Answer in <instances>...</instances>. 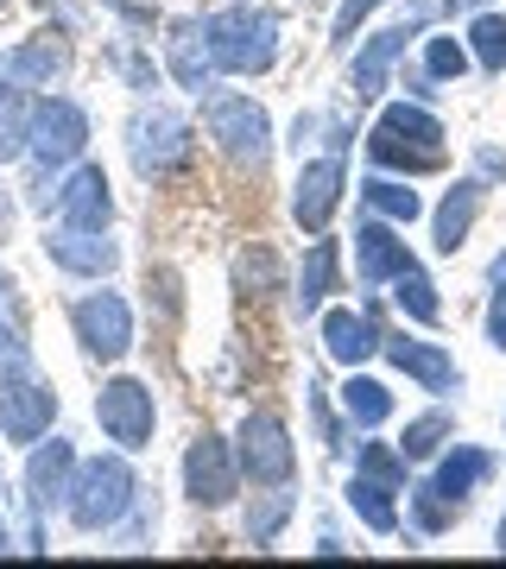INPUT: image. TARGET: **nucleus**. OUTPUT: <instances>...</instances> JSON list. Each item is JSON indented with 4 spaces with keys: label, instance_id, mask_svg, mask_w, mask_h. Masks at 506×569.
Segmentation results:
<instances>
[{
    "label": "nucleus",
    "instance_id": "1",
    "mask_svg": "<svg viewBox=\"0 0 506 569\" xmlns=\"http://www.w3.org/2000/svg\"><path fill=\"white\" fill-rule=\"evenodd\" d=\"M367 152L380 164H393V171H437V164H444V127H437V114H425V108L393 102L380 114V127H374Z\"/></svg>",
    "mask_w": 506,
    "mask_h": 569
},
{
    "label": "nucleus",
    "instance_id": "2",
    "mask_svg": "<svg viewBox=\"0 0 506 569\" xmlns=\"http://www.w3.org/2000/svg\"><path fill=\"white\" fill-rule=\"evenodd\" d=\"M209 26V51H216V70H235V77H260L279 58V20L272 13H222Z\"/></svg>",
    "mask_w": 506,
    "mask_h": 569
},
{
    "label": "nucleus",
    "instance_id": "3",
    "mask_svg": "<svg viewBox=\"0 0 506 569\" xmlns=\"http://www.w3.org/2000/svg\"><path fill=\"white\" fill-rule=\"evenodd\" d=\"M127 507H133V468L121 456H96V462L77 468V481H70V519L82 531L115 526Z\"/></svg>",
    "mask_w": 506,
    "mask_h": 569
},
{
    "label": "nucleus",
    "instance_id": "4",
    "mask_svg": "<svg viewBox=\"0 0 506 569\" xmlns=\"http://www.w3.org/2000/svg\"><path fill=\"white\" fill-rule=\"evenodd\" d=\"M202 121H209V140L222 146L235 164H266L272 121H266L260 102H247V96H216V102L202 108Z\"/></svg>",
    "mask_w": 506,
    "mask_h": 569
},
{
    "label": "nucleus",
    "instance_id": "5",
    "mask_svg": "<svg viewBox=\"0 0 506 569\" xmlns=\"http://www.w3.org/2000/svg\"><path fill=\"white\" fill-rule=\"evenodd\" d=\"M291 468H298V456H291V430H285V418H272V411H247V425H241V475H254V488H285Z\"/></svg>",
    "mask_w": 506,
    "mask_h": 569
},
{
    "label": "nucleus",
    "instance_id": "6",
    "mask_svg": "<svg viewBox=\"0 0 506 569\" xmlns=\"http://www.w3.org/2000/svg\"><path fill=\"white\" fill-rule=\"evenodd\" d=\"M70 323H77V342L96 355V361H121L127 348H133V310L115 298V291H96V298H82L70 310Z\"/></svg>",
    "mask_w": 506,
    "mask_h": 569
},
{
    "label": "nucleus",
    "instance_id": "7",
    "mask_svg": "<svg viewBox=\"0 0 506 569\" xmlns=\"http://www.w3.org/2000/svg\"><path fill=\"white\" fill-rule=\"evenodd\" d=\"M58 418V392L20 373V380H0V437L7 443H39L44 430Z\"/></svg>",
    "mask_w": 506,
    "mask_h": 569
},
{
    "label": "nucleus",
    "instance_id": "8",
    "mask_svg": "<svg viewBox=\"0 0 506 569\" xmlns=\"http://www.w3.org/2000/svg\"><path fill=\"white\" fill-rule=\"evenodd\" d=\"M183 488L197 507H228L235 488H241V462H235V449L222 437H197L190 456H183Z\"/></svg>",
    "mask_w": 506,
    "mask_h": 569
},
{
    "label": "nucleus",
    "instance_id": "9",
    "mask_svg": "<svg viewBox=\"0 0 506 569\" xmlns=\"http://www.w3.org/2000/svg\"><path fill=\"white\" fill-rule=\"evenodd\" d=\"M89 146V121H82L77 102H63V96H51V102L32 108V140H26V152L39 164H70Z\"/></svg>",
    "mask_w": 506,
    "mask_h": 569
},
{
    "label": "nucleus",
    "instance_id": "10",
    "mask_svg": "<svg viewBox=\"0 0 506 569\" xmlns=\"http://www.w3.org/2000/svg\"><path fill=\"white\" fill-rule=\"evenodd\" d=\"M96 418H101V430H108L121 449H146V443H152V392H146L140 380H108L101 399H96Z\"/></svg>",
    "mask_w": 506,
    "mask_h": 569
},
{
    "label": "nucleus",
    "instance_id": "11",
    "mask_svg": "<svg viewBox=\"0 0 506 569\" xmlns=\"http://www.w3.org/2000/svg\"><path fill=\"white\" fill-rule=\"evenodd\" d=\"M127 133H133V164H140L146 178H165V171H178V164L190 159V127H183L178 114H165V108L140 114Z\"/></svg>",
    "mask_w": 506,
    "mask_h": 569
},
{
    "label": "nucleus",
    "instance_id": "12",
    "mask_svg": "<svg viewBox=\"0 0 506 569\" xmlns=\"http://www.w3.org/2000/svg\"><path fill=\"white\" fill-rule=\"evenodd\" d=\"M336 209H343V159L304 164V171H298V190H291V216H298V228L324 234Z\"/></svg>",
    "mask_w": 506,
    "mask_h": 569
},
{
    "label": "nucleus",
    "instance_id": "13",
    "mask_svg": "<svg viewBox=\"0 0 506 569\" xmlns=\"http://www.w3.org/2000/svg\"><path fill=\"white\" fill-rule=\"evenodd\" d=\"M44 253L63 266V272H82V279H101V272H115V241H101V228H70L63 222L51 241H44Z\"/></svg>",
    "mask_w": 506,
    "mask_h": 569
},
{
    "label": "nucleus",
    "instance_id": "14",
    "mask_svg": "<svg viewBox=\"0 0 506 569\" xmlns=\"http://www.w3.org/2000/svg\"><path fill=\"white\" fill-rule=\"evenodd\" d=\"M58 216L70 228H108L115 216V197H108V178H101V164H82L77 178L58 190Z\"/></svg>",
    "mask_w": 506,
    "mask_h": 569
},
{
    "label": "nucleus",
    "instance_id": "15",
    "mask_svg": "<svg viewBox=\"0 0 506 569\" xmlns=\"http://www.w3.org/2000/svg\"><path fill=\"white\" fill-rule=\"evenodd\" d=\"M70 468H77V449L63 443V437H51V449L32 456V468H26V500H32V512H51V500L70 493Z\"/></svg>",
    "mask_w": 506,
    "mask_h": 569
},
{
    "label": "nucleus",
    "instance_id": "16",
    "mask_svg": "<svg viewBox=\"0 0 506 569\" xmlns=\"http://www.w3.org/2000/svg\"><path fill=\"white\" fill-rule=\"evenodd\" d=\"M380 348H386V361L399 367V373H411L418 387H430V392L456 387V361H449L437 342H405V336H393V342H380Z\"/></svg>",
    "mask_w": 506,
    "mask_h": 569
},
{
    "label": "nucleus",
    "instance_id": "17",
    "mask_svg": "<svg viewBox=\"0 0 506 569\" xmlns=\"http://www.w3.org/2000/svg\"><path fill=\"white\" fill-rule=\"evenodd\" d=\"M324 348H329L343 367H361L367 355L380 348V329L367 323L361 310H329V317H324Z\"/></svg>",
    "mask_w": 506,
    "mask_h": 569
},
{
    "label": "nucleus",
    "instance_id": "18",
    "mask_svg": "<svg viewBox=\"0 0 506 569\" xmlns=\"http://www.w3.org/2000/svg\"><path fill=\"white\" fill-rule=\"evenodd\" d=\"M355 260H361V279L367 284H380V279H399L405 266H411V253H405V241L393 234V228H361L355 234Z\"/></svg>",
    "mask_w": 506,
    "mask_h": 569
},
{
    "label": "nucleus",
    "instance_id": "19",
    "mask_svg": "<svg viewBox=\"0 0 506 569\" xmlns=\"http://www.w3.org/2000/svg\"><path fill=\"white\" fill-rule=\"evenodd\" d=\"M63 63H70V51H63L58 39H39V44L7 51V58H0V77L7 82H44V89H51V77H63Z\"/></svg>",
    "mask_w": 506,
    "mask_h": 569
},
{
    "label": "nucleus",
    "instance_id": "20",
    "mask_svg": "<svg viewBox=\"0 0 506 569\" xmlns=\"http://www.w3.org/2000/svg\"><path fill=\"white\" fill-rule=\"evenodd\" d=\"M216 70V51H209V26H178V39H171V77L183 89H202Z\"/></svg>",
    "mask_w": 506,
    "mask_h": 569
},
{
    "label": "nucleus",
    "instance_id": "21",
    "mask_svg": "<svg viewBox=\"0 0 506 569\" xmlns=\"http://www.w3.org/2000/svg\"><path fill=\"white\" fill-rule=\"evenodd\" d=\"M405 39H411V26H393V32H380V39H367V51L355 58V96H380L386 63L405 51Z\"/></svg>",
    "mask_w": 506,
    "mask_h": 569
},
{
    "label": "nucleus",
    "instance_id": "22",
    "mask_svg": "<svg viewBox=\"0 0 506 569\" xmlns=\"http://www.w3.org/2000/svg\"><path fill=\"white\" fill-rule=\"evenodd\" d=\"M475 209H482V183H456V190H449V203L437 209V247H444V253L463 247V234L475 228Z\"/></svg>",
    "mask_w": 506,
    "mask_h": 569
},
{
    "label": "nucleus",
    "instance_id": "23",
    "mask_svg": "<svg viewBox=\"0 0 506 569\" xmlns=\"http://www.w3.org/2000/svg\"><path fill=\"white\" fill-rule=\"evenodd\" d=\"M482 475H487V456H482V449H456V456L437 468V481H430V488L444 493V500H456V507H463L468 493H475V481H482Z\"/></svg>",
    "mask_w": 506,
    "mask_h": 569
},
{
    "label": "nucleus",
    "instance_id": "24",
    "mask_svg": "<svg viewBox=\"0 0 506 569\" xmlns=\"http://www.w3.org/2000/svg\"><path fill=\"white\" fill-rule=\"evenodd\" d=\"M343 411L348 418H355V425H386V418H393V392L380 387V380H361V373H355V380H348L343 387Z\"/></svg>",
    "mask_w": 506,
    "mask_h": 569
},
{
    "label": "nucleus",
    "instance_id": "25",
    "mask_svg": "<svg viewBox=\"0 0 506 569\" xmlns=\"http://www.w3.org/2000/svg\"><path fill=\"white\" fill-rule=\"evenodd\" d=\"M329 284H336V241H317L310 260H304V272H298V305L317 310L329 298Z\"/></svg>",
    "mask_w": 506,
    "mask_h": 569
},
{
    "label": "nucleus",
    "instance_id": "26",
    "mask_svg": "<svg viewBox=\"0 0 506 569\" xmlns=\"http://www.w3.org/2000/svg\"><path fill=\"white\" fill-rule=\"evenodd\" d=\"M26 140H32V108L20 89H0V159L26 152Z\"/></svg>",
    "mask_w": 506,
    "mask_h": 569
},
{
    "label": "nucleus",
    "instance_id": "27",
    "mask_svg": "<svg viewBox=\"0 0 506 569\" xmlns=\"http://www.w3.org/2000/svg\"><path fill=\"white\" fill-rule=\"evenodd\" d=\"M367 209H380L386 222H418V216H425L418 190H405V183H393V178H374V183H367Z\"/></svg>",
    "mask_w": 506,
    "mask_h": 569
},
{
    "label": "nucleus",
    "instance_id": "28",
    "mask_svg": "<svg viewBox=\"0 0 506 569\" xmlns=\"http://www.w3.org/2000/svg\"><path fill=\"white\" fill-rule=\"evenodd\" d=\"M393 284H399L393 298H399V310L411 317V323H437V291H430V279L418 272V266H405Z\"/></svg>",
    "mask_w": 506,
    "mask_h": 569
},
{
    "label": "nucleus",
    "instance_id": "29",
    "mask_svg": "<svg viewBox=\"0 0 506 569\" xmlns=\"http://www.w3.org/2000/svg\"><path fill=\"white\" fill-rule=\"evenodd\" d=\"M235 284H241L247 298H266V291L279 284V260H272V247H247L241 260H235Z\"/></svg>",
    "mask_w": 506,
    "mask_h": 569
},
{
    "label": "nucleus",
    "instance_id": "30",
    "mask_svg": "<svg viewBox=\"0 0 506 569\" xmlns=\"http://www.w3.org/2000/svg\"><path fill=\"white\" fill-rule=\"evenodd\" d=\"M348 507L361 512V519H367L374 531H393V526H399V512H393V500H386V488H380V481H367V475L355 481V488H348Z\"/></svg>",
    "mask_w": 506,
    "mask_h": 569
},
{
    "label": "nucleus",
    "instance_id": "31",
    "mask_svg": "<svg viewBox=\"0 0 506 569\" xmlns=\"http://www.w3.org/2000/svg\"><path fill=\"white\" fill-rule=\"evenodd\" d=\"M468 39H475L482 70H494V77H500V70H506V20H500V13H482V20L468 26Z\"/></svg>",
    "mask_w": 506,
    "mask_h": 569
},
{
    "label": "nucleus",
    "instance_id": "32",
    "mask_svg": "<svg viewBox=\"0 0 506 569\" xmlns=\"http://www.w3.org/2000/svg\"><path fill=\"white\" fill-rule=\"evenodd\" d=\"M444 437H449V418H418V425H405V443H399V456L405 462H430L437 449H444Z\"/></svg>",
    "mask_w": 506,
    "mask_h": 569
},
{
    "label": "nucleus",
    "instance_id": "33",
    "mask_svg": "<svg viewBox=\"0 0 506 569\" xmlns=\"http://www.w3.org/2000/svg\"><path fill=\"white\" fill-rule=\"evenodd\" d=\"M361 475L367 481H380V488H399L405 481V456L386 443H361Z\"/></svg>",
    "mask_w": 506,
    "mask_h": 569
},
{
    "label": "nucleus",
    "instance_id": "34",
    "mask_svg": "<svg viewBox=\"0 0 506 569\" xmlns=\"http://www.w3.org/2000/svg\"><path fill=\"white\" fill-rule=\"evenodd\" d=\"M425 70H430V77H463V70H468V51H463L456 39H430V44H425Z\"/></svg>",
    "mask_w": 506,
    "mask_h": 569
},
{
    "label": "nucleus",
    "instance_id": "35",
    "mask_svg": "<svg viewBox=\"0 0 506 569\" xmlns=\"http://www.w3.org/2000/svg\"><path fill=\"white\" fill-rule=\"evenodd\" d=\"M411 507H418V526L425 531H444L449 512H456V500H444L437 488H411Z\"/></svg>",
    "mask_w": 506,
    "mask_h": 569
},
{
    "label": "nucleus",
    "instance_id": "36",
    "mask_svg": "<svg viewBox=\"0 0 506 569\" xmlns=\"http://www.w3.org/2000/svg\"><path fill=\"white\" fill-rule=\"evenodd\" d=\"M20 373H32V355H26V342L13 329L0 323V380H20Z\"/></svg>",
    "mask_w": 506,
    "mask_h": 569
},
{
    "label": "nucleus",
    "instance_id": "37",
    "mask_svg": "<svg viewBox=\"0 0 506 569\" xmlns=\"http://www.w3.org/2000/svg\"><path fill=\"white\" fill-rule=\"evenodd\" d=\"M374 7H380V0H343V13H336V44L355 39V26H361L367 13H374Z\"/></svg>",
    "mask_w": 506,
    "mask_h": 569
},
{
    "label": "nucleus",
    "instance_id": "38",
    "mask_svg": "<svg viewBox=\"0 0 506 569\" xmlns=\"http://www.w3.org/2000/svg\"><path fill=\"white\" fill-rule=\"evenodd\" d=\"M279 519H285V500H266L260 512H247V531H254V545H266V538L279 531Z\"/></svg>",
    "mask_w": 506,
    "mask_h": 569
},
{
    "label": "nucleus",
    "instance_id": "39",
    "mask_svg": "<svg viewBox=\"0 0 506 569\" xmlns=\"http://www.w3.org/2000/svg\"><path fill=\"white\" fill-rule=\"evenodd\" d=\"M487 342L506 348V284L494 291V305H487Z\"/></svg>",
    "mask_w": 506,
    "mask_h": 569
},
{
    "label": "nucleus",
    "instance_id": "40",
    "mask_svg": "<svg viewBox=\"0 0 506 569\" xmlns=\"http://www.w3.org/2000/svg\"><path fill=\"white\" fill-rule=\"evenodd\" d=\"M500 550H506V519H500Z\"/></svg>",
    "mask_w": 506,
    "mask_h": 569
},
{
    "label": "nucleus",
    "instance_id": "41",
    "mask_svg": "<svg viewBox=\"0 0 506 569\" xmlns=\"http://www.w3.org/2000/svg\"><path fill=\"white\" fill-rule=\"evenodd\" d=\"M0 550H7V526H0Z\"/></svg>",
    "mask_w": 506,
    "mask_h": 569
},
{
    "label": "nucleus",
    "instance_id": "42",
    "mask_svg": "<svg viewBox=\"0 0 506 569\" xmlns=\"http://www.w3.org/2000/svg\"><path fill=\"white\" fill-rule=\"evenodd\" d=\"M0 298H7V279H0Z\"/></svg>",
    "mask_w": 506,
    "mask_h": 569
},
{
    "label": "nucleus",
    "instance_id": "43",
    "mask_svg": "<svg viewBox=\"0 0 506 569\" xmlns=\"http://www.w3.org/2000/svg\"><path fill=\"white\" fill-rule=\"evenodd\" d=\"M0 7H7V0H0Z\"/></svg>",
    "mask_w": 506,
    "mask_h": 569
}]
</instances>
